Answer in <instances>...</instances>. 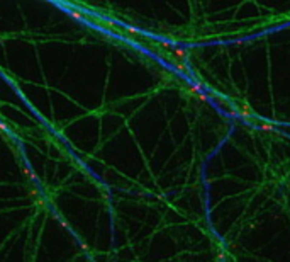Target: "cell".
<instances>
[{"mask_svg":"<svg viewBox=\"0 0 290 262\" xmlns=\"http://www.w3.org/2000/svg\"><path fill=\"white\" fill-rule=\"evenodd\" d=\"M171 49H173V55H175V58H176V60H185V58H187V55H188V48L180 46V44L173 46Z\"/></svg>","mask_w":290,"mask_h":262,"instance_id":"obj_1","label":"cell"},{"mask_svg":"<svg viewBox=\"0 0 290 262\" xmlns=\"http://www.w3.org/2000/svg\"><path fill=\"white\" fill-rule=\"evenodd\" d=\"M209 92V89H205L204 85H202L200 82H195V80H192V83H190V85H188V92H190V94H199V92Z\"/></svg>","mask_w":290,"mask_h":262,"instance_id":"obj_2","label":"cell"},{"mask_svg":"<svg viewBox=\"0 0 290 262\" xmlns=\"http://www.w3.org/2000/svg\"><path fill=\"white\" fill-rule=\"evenodd\" d=\"M173 68L176 70V72H180V73H185V75H190V68H188V65L185 63V60H178V61H175L173 63Z\"/></svg>","mask_w":290,"mask_h":262,"instance_id":"obj_3","label":"cell"},{"mask_svg":"<svg viewBox=\"0 0 290 262\" xmlns=\"http://www.w3.org/2000/svg\"><path fill=\"white\" fill-rule=\"evenodd\" d=\"M258 129H261L265 133H275V131H278L277 126L273 124V123H268V121H261L260 124H258Z\"/></svg>","mask_w":290,"mask_h":262,"instance_id":"obj_4","label":"cell"},{"mask_svg":"<svg viewBox=\"0 0 290 262\" xmlns=\"http://www.w3.org/2000/svg\"><path fill=\"white\" fill-rule=\"evenodd\" d=\"M255 116V112H253V109L249 107V104L243 102L241 104V112H239V117H244V119H248V117H253Z\"/></svg>","mask_w":290,"mask_h":262,"instance_id":"obj_5","label":"cell"},{"mask_svg":"<svg viewBox=\"0 0 290 262\" xmlns=\"http://www.w3.org/2000/svg\"><path fill=\"white\" fill-rule=\"evenodd\" d=\"M22 172H24V175H27V177H29V179H31L32 182H38V175H36L34 172H32V168H31L29 165H26Z\"/></svg>","mask_w":290,"mask_h":262,"instance_id":"obj_6","label":"cell"},{"mask_svg":"<svg viewBox=\"0 0 290 262\" xmlns=\"http://www.w3.org/2000/svg\"><path fill=\"white\" fill-rule=\"evenodd\" d=\"M66 14H68L70 17L77 19V21H83V15H81L78 10H73V9H66Z\"/></svg>","mask_w":290,"mask_h":262,"instance_id":"obj_7","label":"cell"},{"mask_svg":"<svg viewBox=\"0 0 290 262\" xmlns=\"http://www.w3.org/2000/svg\"><path fill=\"white\" fill-rule=\"evenodd\" d=\"M160 44H161L163 48H173L176 46L175 41H171V39H160Z\"/></svg>","mask_w":290,"mask_h":262,"instance_id":"obj_8","label":"cell"},{"mask_svg":"<svg viewBox=\"0 0 290 262\" xmlns=\"http://www.w3.org/2000/svg\"><path fill=\"white\" fill-rule=\"evenodd\" d=\"M124 29L127 31L129 34H141V31L137 29V27H134V26H129V24H124Z\"/></svg>","mask_w":290,"mask_h":262,"instance_id":"obj_9","label":"cell"},{"mask_svg":"<svg viewBox=\"0 0 290 262\" xmlns=\"http://www.w3.org/2000/svg\"><path fill=\"white\" fill-rule=\"evenodd\" d=\"M0 131H2V133H10L9 126L5 124V123H2V121H0Z\"/></svg>","mask_w":290,"mask_h":262,"instance_id":"obj_10","label":"cell"},{"mask_svg":"<svg viewBox=\"0 0 290 262\" xmlns=\"http://www.w3.org/2000/svg\"><path fill=\"white\" fill-rule=\"evenodd\" d=\"M105 24H107L109 27H115V26H117V21H114V19H107Z\"/></svg>","mask_w":290,"mask_h":262,"instance_id":"obj_11","label":"cell"},{"mask_svg":"<svg viewBox=\"0 0 290 262\" xmlns=\"http://www.w3.org/2000/svg\"><path fill=\"white\" fill-rule=\"evenodd\" d=\"M244 43H246V39H236V41H234L236 46H243Z\"/></svg>","mask_w":290,"mask_h":262,"instance_id":"obj_12","label":"cell"},{"mask_svg":"<svg viewBox=\"0 0 290 262\" xmlns=\"http://www.w3.org/2000/svg\"><path fill=\"white\" fill-rule=\"evenodd\" d=\"M58 219H60V218H58ZM60 221H61V226H63V228H66V230H68V223H66V221H63V219H60Z\"/></svg>","mask_w":290,"mask_h":262,"instance_id":"obj_13","label":"cell"},{"mask_svg":"<svg viewBox=\"0 0 290 262\" xmlns=\"http://www.w3.org/2000/svg\"><path fill=\"white\" fill-rule=\"evenodd\" d=\"M217 257H219V259H224V257H226V253H224V252H219Z\"/></svg>","mask_w":290,"mask_h":262,"instance_id":"obj_14","label":"cell"}]
</instances>
